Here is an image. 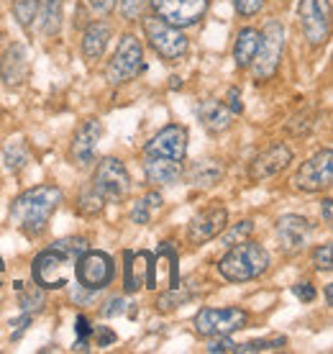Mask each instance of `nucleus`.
Returning <instances> with one entry per match:
<instances>
[{
	"label": "nucleus",
	"mask_w": 333,
	"mask_h": 354,
	"mask_svg": "<svg viewBox=\"0 0 333 354\" xmlns=\"http://www.w3.org/2000/svg\"><path fill=\"white\" fill-rule=\"evenodd\" d=\"M333 180V151L321 149L318 154H313L307 162H303L295 175V187L305 190V193H318L331 187Z\"/></svg>",
	"instance_id": "10"
},
{
	"label": "nucleus",
	"mask_w": 333,
	"mask_h": 354,
	"mask_svg": "<svg viewBox=\"0 0 333 354\" xmlns=\"http://www.w3.org/2000/svg\"><path fill=\"white\" fill-rule=\"evenodd\" d=\"M111 41V26L108 24H90L82 34V54L88 62H97Z\"/></svg>",
	"instance_id": "22"
},
{
	"label": "nucleus",
	"mask_w": 333,
	"mask_h": 354,
	"mask_svg": "<svg viewBox=\"0 0 333 354\" xmlns=\"http://www.w3.org/2000/svg\"><path fill=\"white\" fill-rule=\"evenodd\" d=\"M77 334H79V339H88L90 334H93V328H90L85 316H77Z\"/></svg>",
	"instance_id": "46"
},
{
	"label": "nucleus",
	"mask_w": 333,
	"mask_h": 354,
	"mask_svg": "<svg viewBox=\"0 0 333 354\" xmlns=\"http://www.w3.org/2000/svg\"><path fill=\"white\" fill-rule=\"evenodd\" d=\"M300 24L313 46L323 44L331 31V0H300Z\"/></svg>",
	"instance_id": "11"
},
{
	"label": "nucleus",
	"mask_w": 333,
	"mask_h": 354,
	"mask_svg": "<svg viewBox=\"0 0 333 354\" xmlns=\"http://www.w3.org/2000/svg\"><path fill=\"white\" fill-rule=\"evenodd\" d=\"M149 3L154 6V13L162 21L177 28H187L198 24L208 10V0H149Z\"/></svg>",
	"instance_id": "12"
},
{
	"label": "nucleus",
	"mask_w": 333,
	"mask_h": 354,
	"mask_svg": "<svg viewBox=\"0 0 333 354\" xmlns=\"http://www.w3.org/2000/svg\"><path fill=\"white\" fill-rule=\"evenodd\" d=\"M28 324H31V313H23V316H21V319L10 321V326L16 328V331H13V339H18V337H21V334H23V331H26V326H28Z\"/></svg>",
	"instance_id": "44"
},
{
	"label": "nucleus",
	"mask_w": 333,
	"mask_h": 354,
	"mask_svg": "<svg viewBox=\"0 0 333 354\" xmlns=\"http://www.w3.org/2000/svg\"><path fill=\"white\" fill-rule=\"evenodd\" d=\"M172 285H177V252L169 244H162L157 254H151L146 288H151V290H166Z\"/></svg>",
	"instance_id": "16"
},
{
	"label": "nucleus",
	"mask_w": 333,
	"mask_h": 354,
	"mask_svg": "<svg viewBox=\"0 0 333 354\" xmlns=\"http://www.w3.org/2000/svg\"><path fill=\"white\" fill-rule=\"evenodd\" d=\"M146 6H149V0H121V13L126 21H136L144 16Z\"/></svg>",
	"instance_id": "35"
},
{
	"label": "nucleus",
	"mask_w": 333,
	"mask_h": 354,
	"mask_svg": "<svg viewBox=\"0 0 333 354\" xmlns=\"http://www.w3.org/2000/svg\"><path fill=\"white\" fill-rule=\"evenodd\" d=\"M144 201L149 203V208H159V205H162V195H159V193H149L146 198H144Z\"/></svg>",
	"instance_id": "48"
},
{
	"label": "nucleus",
	"mask_w": 333,
	"mask_h": 354,
	"mask_svg": "<svg viewBox=\"0 0 333 354\" xmlns=\"http://www.w3.org/2000/svg\"><path fill=\"white\" fill-rule=\"evenodd\" d=\"M313 267L316 270H323V272H328L333 267V247L331 244H323V247H318L316 252H313Z\"/></svg>",
	"instance_id": "36"
},
{
	"label": "nucleus",
	"mask_w": 333,
	"mask_h": 354,
	"mask_svg": "<svg viewBox=\"0 0 333 354\" xmlns=\"http://www.w3.org/2000/svg\"><path fill=\"white\" fill-rule=\"evenodd\" d=\"M249 313L241 308H202L195 316V331L200 337H223L246 326Z\"/></svg>",
	"instance_id": "8"
},
{
	"label": "nucleus",
	"mask_w": 333,
	"mask_h": 354,
	"mask_svg": "<svg viewBox=\"0 0 333 354\" xmlns=\"http://www.w3.org/2000/svg\"><path fill=\"white\" fill-rule=\"evenodd\" d=\"M292 162V151L285 144H272L269 149H264L262 154H256L251 165H249V177L254 183H262V180H269V177L280 175L282 169L289 167Z\"/></svg>",
	"instance_id": "14"
},
{
	"label": "nucleus",
	"mask_w": 333,
	"mask_h": 354,
	"mask_svg": "<svg viewBox=\"0 0 333 354\" xmlns=\"http://www.w3.org/2000/svg\"><path fill=\"white\" fill-rule=\"evenodd\" d=\"M208 352L211 354H223V352H236V342L234 339H228V334H223V337L213 339L211 344H208Z\"/></svg>",
	"instance_id": "38"
},
{
	"label": "nucleus",
	"mask_w": 333,
	"mask_h": 354,
	"mask_svg": "<svg viewBox=\"0 0 333 354\" xmlns=\"http://www.w3.org/2000/svg\"><path fill=\"white\" fill-rule=\"evenodd\" d=\"M149 267V252H126V267H123V288H126V292H136L141 285H146Z\"/></svg>",
	"instance_id": "21"
},
{
	"label": "nucleus",
	"mask_w": 333,
	"mask_h": 354,
	"mask_svg": "<svg viewBox=\"0 0 333 354\" xmlns=\"http://www.w3.org/2000/svg\"><path fill=\"white\" fill-rule=\"evenodd\" d=\"M75 274H77L79 288L93 292L103 290L113 280V259L108 257L106 252H90L88 249L75 262Z\"/></svg>",
	"instance_id": "9"
},
{
	"label": "nucleus",
	"mask_w": 333,
	"mask_h": 354,
	"mask_svg": "<svg viewBox=\"0 0 333 354\" xmlns=\"http://www.w3.org/2000/svg\"><path fill=\"white\" fill-rule=\"evenodd\" d=\"M325 303L333 306V285H325Z\"/></svg>",
	"instance_id": "49"
},
{
	"label": "nucleus",
	"mask_w": 333,
	"mask_h": 354,
	"mask_svg": "<svg viewBox=\"0 0 333 354\" xmlns=\"http://www.w3.org/2000/svg\"><path fill=\"white\" fill-rule=\"evenodd\" d=\"M234 6L241 16H254L264 8V0H234Z\"/></svg>",
	"instance_id": "39"
},
{
	"label": "nucleus",
	"mask_w": 333,
	"mask_h": 354,
	"mask_svg": "<svg viewBox=\"0 0 333 354\" xmlns=\"http://www.w3.org/2000/svg\"><path fill=\"white\" fill-rule=\"evenodd\" d=\"M103 203H106V201L90 187V190H85L82 198H79V213H82V216H95V213L103 211Z\"/></svg>",
	"instance_id": "34"
},
{
	"label": "nucleus",
	"mask_w": 333,
	"mask_h": 354,
	"mask_svg": "<svg viewBox=\"0 0 333 354\" xmlns=\"http://www.w3.org/2000/svg\"><path fill=\"white\" fill-rule=\"evenodd\" d=\"M52 249H57V252H61L64 257H70V259L77 262L79 254H85V252H88V241L82 239V236H70V239L54 241Z\"/></svg>",
	"instance_id": "32"
},
{
	"label": "nucleus",
	"mask_w": 333,
	"mask_h": 354,
	"mask_svg": "<svg viewBox=\"0 0 333 354\" xmlns=\"http://www.w3.org/2000/svg\"><path fill=\"white\" fill-rule=\"evenodd\" d=\"M287 344L285 337L274 339H254V342H246V344H236V354H251V352H269V349H282Z\"/></svg>",
	"instance_id": "30"
},
{
	"label": "nucleus",
	"mask_w": 333,
	"mask_h": 354,
	"mask_svg": "<svg viewBox=\"0 0 333 354\" xmlns=\"http://www.w3.org/2000/svg\"><path fill=\"white\" fill-rule=\"evenodd\" d=\"M282 52H285V26L280 21H269L264 31H259V46L251 64H254L256 80H269L282 62Z\"/></svg>",
	"instance_id": "3"
},
{
	"label": "nucleus",
	"mask_w": 333,
	"mask_h": 354,
	"mask_svg": "<svg viewBox=\"0 0 333 354\" xmlns=\"http://www.w3.org/2000/svg\"><path fill=\"white\" fill-rule=\"evenodd\" d=\"M144 49H141V41L133 34L121 36V41L115 46L113 59L108 62L106 77L111 85H121V82L136 77L139 72H144Z\"/></svg>",
	"instance_id": "5"
},
{
	"label": "nucleus",
	"mask_w": 333,
	"mask_h": 354,
	"mask_svg": "<svg viewBox=\"0 0 333 354\" xmlns=\"http://www.w3.org/2000/svg\"><path fill=\"white\" fill-rule=\"evenodd\" d=\"M149 218H151V208H149V203L141 198L139 203L133 205V211H131V221L133 223H139V226H144V223H149Z\"/></svg>",
	"instance_id": "37"
},
{
	"label": "nucleus",
	"mask_w": 333,
	"mask_h": 354,
	"mask_svg": "<svg viewBox=\"0 0 333 354\" xmlns=\"http://www.w3.org/2000/svg\"><path fill=\"white\" fill-rule=\"evenodd\" d=\"M90 6L97 10V13H111L115 8V0H90Z\"/></svg>",
	"instance_id": "45"
},
{
	"label": "nucleus",
	"mask_w": 333,
	"mask_h": 354,
	"mask_svg": "<svg viewBox=\"0 0 333 354\" xmlns=\"http://www.w3.org/2000/svg\"><path fill=\"white\" fill-rule=\"evenodd\" d=\"M100 136H103V124L97 118H90V121H85L77 129L75 142H72V160L77 162L79 167H88L90 162L95 160V149Z\"/></svg>",
	"instance_id": "17"
},
{
	"label": "nucleus",
	"mask_w": 333,
	"mask_h": 354,
	"mask_svg": "<svg viewBox=\"0 0 333 354\" xmlns=\"http://www.w3.org/2000/svg\"><path fill=\"white\" fill-rule=\"evenodd\" d=\"M26 162H28V149L23 142H13L10 147H6V165H8V169L18 172L21 167H26Z\"/></svg>",
	"instance_id": "33"
},
{
	"label": "nucleus",
	"mask_w": 333,
	"mask_h": 354,
	"mask_svg": "<svg viewBox=\"0 0 333 354\" xmlns=\"http://www.w3.org/2000/svg\"><path fill=\"white\" fill-rule=\"evenodd\" d=\"M277 236H280V247L285 252H298L303 249V244L310 236V223L303 216H295V213H287L277 221Z\"/></svg>",
	"instance_id": "18"
},
{
	"label": "nucleus",
	"mask_w": 333,
	"mask_h": 354,
	"mask_svg": "<svg viewBox=\"0 0 333 354\" xmlns=\"http://www.w3.org/2000/svg\"><path fill=\"white\" fill-rule=\"evenodd\" d=\"M226 221H228V213L223 205H211V208H205L195 216L190 226H187V236L193 244H205V241L216 239L220 231L226 229Z\"/></svg>",
	"instance_id": "15"
},
{
	"label": "nucleus",
	"mask_w": 333,
	"mask_h": 354,
	"mask_svg": "<svg viewBox=\"0 0 333 354\" xmlns=\"http://www.w3.org/2000/svg\"><path fill=\"white\" fill-rule=\"evenodd\" d=\"M228 111H231V113H241V111H244V103H241V93H238L236 88H231L228 90Z\"/></svg>",
	"instance_id": "42"
},
{
	"label": "nucleus",
	"mask_w": 333,
	"mask_h": 354,
	"mask_svg": "<svg viewBox=\"0 0 333 354\" xmlns=\"http://www.w3.org/2000/svg\"><path fill=\"white\" fill-rule=\"evenodd\" d=\"M93 334L97 337V346H108L111 342H115V334L111 331V328H106V326L93 328Z\"/></svg>",
	"instance_id": "43"
},
{
	"label": "nucleus",
	"mask_w": 333,
	"mask_h": 354,
	"mask_svg": "<svg viewBox=\"0 0 333 354\" xmlns=\"http://www.w3.org/2000/svg\"><path fill=\"white\" fill-rule=\"evenodd\" d=\"M13 13H16L18 24L31 31L39 18V0H13Z\"/></svg>",
	"instance_id": "28"
},
{
	"label": "nucleus",
	"mask_w": 333,
	"mask_h": 354,
	"mask_svg": "<svg viewBox=\"0 0 333 354\" xmlns=\"http://www.w3.org/2000/svg\"><path fill=\"white\" fill-rule=\"evenodd\" d=\"M36 28L44 36H57L61 28V0H39Z\"/></svg>",
	"instance_id": "24"
},
{
	"label": "nucleus",
	"mask_w": 333,
	"mask_h": 354,
	"mask_svg": "<svg viewBox=\"0 0 333 354\" xmlns=\"http://www.w3.org/2000/svg\"><path fill=\"white\" fill-rule=\"evenodd\" d=\"M292 292L298 295L300 301H305V303L316 301V288H313L310 283H298V285H292Z\"/></svg>",
	"instance_id": "40"
},
{
	"label": "nucleus",
	"mask_w": 333,
	"mask_h": 354,
	"mask_svg": "<svg viewBox=\"0 0 333 354\" xmlns=\"http://www.w3.org/2000/svg\"><path fill=\"white\" fill-rule=\"evenodd\" d=\"M144 175L151 185H175L177 180L184 175L182 162L164 160V157H146L144 162Z\"/></svg>",
	"instance_id": "20"
},
{
	"label": "nucleus",
	"mask_w": 333,
	"mask_h": 354,
	"mask_svg": "<svg viewBox=\"0 0 333 354\" xmlns=\"http://www.w3.org/2000/svg\"><path fill=\"white\" fill-rule=\"evenodd\" d=\"M267 267H269L267 249L254 241H241L236 247H228V254L218 262V272L231 283H244L264 274Z\"/></svg>",
	"instance_id": "2"
},
{
	"label": "nucleus",
	"mask_w": 333,
	"mask_h": 354,
	"mask_svg": "<svg viewBox=\"0 0 333 354\" xmlns=\"http://www.w3.org/2000/svg\"><path fill=\"white\" fill-rule=\"evenodd\" d=\"M198 115H200L202 126L211 133L226 131L228 126H231V118H234V113L220 100H202L200 106H198Z\"/></svg>",
	"instance_id": "23"
},
{
	"label": "nucleus",
	"mask_w": 333,
	"mask_h": 354,
	"mask_svg": "<svg viewBox=\"0 0 333 354\" xmlns=\"http://www.w3.org/2000/svg\"><path fill=\"white\" fill-rule=\"evenodd\" d=\"M333 201H331V198H325V201H323V221L325 223H331L333 221Z\"/></svg>",
	"instance_id": "47"
},
{
	"label": "nucleus",
	"mask_w": 333,
	"mask_h": 354,
	"mask_svg": "<svg viewBox=\"0 0 333 354\" xmlns=\"http://www.w3.org/2000/svg\"><path fill=\"white\" fill-rule=\"evenodd\" d=\"M72 272H75V259L64 257L57 249H46L39 257L34 259V267H31V274H34V283L41 285V288H64L70 283Z\"/></svg>",
	"instance_id": "7"
},
{
	"label": "nucleus",
	"mask_w": 333,
	"mask_h": 354,
	"mask_svg": "<svg viewBox=\"0 0 333 354\" xmlns=\"http://www.w3.org/2000/svg\"><path fill=\"white\" fill-rule=\"evenodd\" d=\"M251 231H254V221H241V223H236V226H231V229L220 236V244L223 247H236V244H241V241H246L249 236H251Z\"/></svg>",
	"instance_id": "29"
},
{
	"label": "nucleus",
	"mask_w": 333,
	"mask_h": 354,
	"mask_svg": "<svg viewBox=\"0 0 333 354\" xmlns=\"http://www.w3.org/2000/svg\"><path fill=\"white\" fill-rule=\"evenodd\" d=\"M3 277H6V265H3V259H0V285H3Z\"/></svg>",
	"instance_id": "50"
},
{
	"label": "nucleus",
	"mask_w": 333,
	"mask_h": 354,
	"mask_svg": "<svg viewBox=\"0 0 333 354\" xmlns=\"http://www.w3.org/2000/svg\"><path fill=\"white\" fill-rule=\"evenodd\" d=\"M193 298V292L190 290H182V285H172V288H166V292L157 301L159 310H172L175 306H182Z\"/></svg>",
	"instance_id": "31"
},
{
	"label": "nucleus",
	"mask_w": 333,
	"mask_h": 354,
	"mask_svg": "<svg viewBox=\"0 0 333 354\" xmlns=\"http://www.w3.org/2000/svg\"><path fill=\"white\" fill-rule=\"evenodd\" d=\"M61 203V190L57 185H36L21 193L10 205V223L26 236L44 234L52 213Z\"/></svg>",
	"instance_id": "1"
},
{
	"label": "nucleus",
	"mask_w": 333,
	"mask_h": 354,
	"mask_svg": "<svg viewBox=\"0 0 333 354\" xmlns=\"http://www.w3.org/2000/svg\"><path fill=\"white\" fill-rule=\"evenodd\" d=\"M123 306H126V303H123V298H118V295H115V298H111V301L106 303V308L100 310V313H103L106 319H113V316L123 313Z\"/></svg>",
	"instance_id": "41"
},
{
	"label": "nucleus",
	"mask_w": 333,
	"mask_h": 354,
	"mask_svg": "<svg viewBox=\"0 0 333 354\" xmlns=\"http://www.w3.org/2000/svg\"><path fill=\"white\" fill-rule=\"evenodd\" d=\"M18 292H21V298H18V303H21V308H23V313H39V310L46 306V295H44V288L41 285H23V283H16Z\"/></svg>",
	"instance_id": "27"
},
{
	"label": "nucleus",
	"mask_w": 333,
	"mask_h": 354,
	"mask_svg": "<svg viewBox=\"0 0 333 354\" xmlns=\"http://www.w3.org/2000/svg\"><path fill=\"white\" fill-rule=\"evenodd\" d=\"M144 154L146 157H164V160L184 162V154H187V131H184V126H164L157 136H151V142H146Z\"/></svg>",
	"instance_id": "13"
},
{
	"label": "nucleus",
	"mask_w": 333,
	"mask_h": 354,
	"mask_svg": "<svg viewBox=\"0 0 333 354\" xmlns=\"http://www.w3.org/2000/svg\"><path fill=\"white\" fill-rule=\"evenodd\" d=\"M144 34L149 39L151 49L166 59V62H175V59H182L187 54V36L180 31L177 26H169L166 21L154 13V16L144 18Z\"/></svg>",
	"instance_id": "4"
},
{
	"label": "nucleus",
	"mask_w": 333,
	"mask_h": 354,
	"mask_svg": "<svg viewBox=\"0 0 333 354\" xmlns=\"http://www.w3.org/2000/svg\"><path fill=\"white\" fill-rule=\"evenodd\" d=\"M93 190L111 203L123 201L131 190V177H129L126 165L115 157H106V160L97 162L95 175H93Z\"/></svg>",
	"instance_id": "6"
},
{
	"label": "nucleus",
	"mask_w": 333,
	"mask_h": 354,
	"mask_svg": "<svg viewBox=\"0 0 333 354\" xmlns=\"http://www.w3.org/2000/svg\"><path fill=\"white\" fill-rule=\"evenodd\" d=\"M256 46H259V31L251 26H246L238 31L236 44H234V59H236V67H249L251 59L256 54Z\"/></svg>",
	"instance_id": "25"
},
{
	"label": "nucleus",
	"mask_w": 333,
	"mask_h": 354,
	"mask_svg": "<svg viewBox=\"0 0 333 354\" xmlns=\"http://www.w3.org/2000/svg\"><path fill=\"white\" fill-rule=\"evenodd\" d=\"M0 77L10 88L23 85V80L28 77V57H26V49L21 44H10L3 52V57H0Z\"/></svg>",
	"instance_id": "19"
},
{
	"label": "nucleus",
	"mask_w": 333,
	"mask_h": 354,
	"mask_svg": "<svg viewBox=\"0 0 333 354\" xmlns=\"http://www.w3.org/2000/svg\"><path fill=\"white\" fill-rule=\"evenodd\" d=\"M220 177H223V167H220V162H216V160L198 162V165L187 172V180L198 187H213Z\"/></svg>",
	"instance_id": "26"
}]
</instances>
